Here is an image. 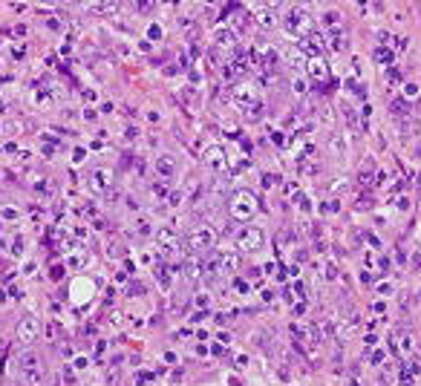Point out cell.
<instances>
[{
    "mask_svg": "<svg viewBox=\"0 0 421 386\" xmlns=\"http://www.w3.org/2000/svg\"><path fill=\"white\" fill-rule=\"evenodd\" d=\"M20 335H23V337H32V335H35V323H32V320L20 326Z\"/></svg>",
    "mask_w": 421,
    "mask_h": 386,
    "instance_id": "obj_1",
    "label": "cell"
}]
</instances>
